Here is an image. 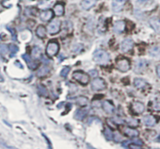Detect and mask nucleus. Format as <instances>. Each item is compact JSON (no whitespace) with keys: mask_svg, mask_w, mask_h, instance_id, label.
<instances>
[{"mask_svg":"<svg viewBox=\"0 0 160 149\" xmlns=\"http://www.w3.org/2000/svg\"><path fill=\"white\" fill-rule=\"evenodd\" d=\"M106 82L102 78H95L92 82V87L95 90H102L106 88Z\"/></svg>","mask_w":160,"mask_h":149,"instance_id":"423d86ee","label":"nucleus"},{"mask_svg":"<svg viewBox=\"0 0 160 149\" xmlns=\"http://www.w3.org/2000/svg\"><path fill=\"white\" fill-rule=\"evenodd\" d=\"M153 109L155 111H160V103H155L153 105Z\"/></svg>","mask_w":160,"mask_h":149,"instance_id":"72a5a7b5","label":"nucleus"},{"mask_svg":"<svg viewBox=\"0 0 160 149\" xmlns=\"http://www.w3.org/2000/svg\"><path fill=\"white\" fill-rule=\"evenodd\" d=\"M38 92L41 95H44V96L47 95V90H46L45 87H43V86L42 85L38 86Z\"/></svg>","mask_w":160,"mask_h":149,"instance_id":"cd10ccee","label":"nucleus"},{"mask_svg":"<svg viewBox=\"0 0 160 149\" xmlns=\"http://www.w3.org/2000/svg\"><path fill=\"white\" fill-rule=\"evenodd\" d=\"M127 2V0H113V9L115 12H120L123 9V5Z\"/></svg>","mask_w":160,"mask_h":149,"instance_id":"9d476101","label":"nucleus"},{"mask_svg":"<svg viewBox=\"0 0 160 149\" xmlns=\"http://www.w3.org/2000/svg\"><path fill=\"white\" fill-rule=\"evenodd\" d=\"M9 49L11 51V56H13V55H15V54L18 51V47L16 46V45H15V44H10L9 47Z\"/></svg>","mask_w":160,"mask_h":149,"instance_id":"393cba45","label":"nucleus"},{"mask_svg":"<svg viewBox=\"0 0 160 149\" xmlns=\"http://www.w3.org/2000/svg\"><path fill=\"white\" fill-rule=\"evenodd\" d=\"M59 50H60V45L58 42L55 41H49L46 47V54L49 57H53L57 55Z\"/></svg>","mask_w":160,"mask_h":149,"instance_id":"7ed1b4c3","label":"nucleus"},{"mask_svg":"<svg viewBox=\"0 0 160 149\" xmlns=\"http://www.w3.org/2000/svg\"><path fill=\"white\" fill-rule=\"evenodd\" d=\"M126 28V23L123 20H118L114 23L113 30L117 34H121L125 30Z\"/></svg>","mask_w":160,"mask_h":149,"instance_id":"6e6552de","label":"nucleus"},{"mask_svg":"<svg viewBox=\"0 0 160 149\" xmlns=\"http://www.w3.org/2000/svg\"><path fill=\"white\" fill-rule=\"evenodd\" d=\"M109 55L103 50H97L93 54V60L99 65H106L109 62Z\"/></svg>","mask_w":160,"mask_h":149,"instance_id":"f257e3e1","label":"nucleus"},{"mask_svg":"<svg viewBox=\"0 0 160 149\" xmlns=\"http://www.w3.org/2000/svg\"><path fill=\"white\" fill-rule=\"evenodd\" d=\"M157 140H158V141H159V142H160V137H158V139H157Z\"/></svg>","mask_w":160,"mask_h":149,"instance_id":"e433bc0d","label":"nucleus"},{"mask_svg":"<svg viewBox=\"0 0 160 149\" xmlns=\"http://www.w3.org/2000/svg\"><path fill=\"white\" fill-rule=\"evenodd\" d=\"M133 142H134L135 144H137V145H139V146L143 145L142 140H140V139H138V138H135L134 140H133Z\"/></svg>","mask_w":160,"mask_h":149,"instance_id":"2f4dec72","label":"nucleus"},{"mask_svg":"<svg viewBox=\"0 0 160 149\" xmlns=\"http://www.w3.org/2000/svg\"><path fill=\"white\" fill-rule=\"evenodd\" d=\"M36 34L40 38H44L46 36V29L42 25H39L36 29Z\"/></svg>","mask_w":160,"mask_h":149,"instance_id":"6ab92c4d","label":"nucleus"},{"mask_svg":"<svg viewBox=\"0 0 160 149\" xmlns=\"http://www.w3.org/2000/svg\"><path fill=\"white\" fill-rule=\"evenodd\" d=\"M53 11L50 10V9H48V10L43 11L42 13L40 14V18L41 20L42 21H49L53 18Z\"/></svg>","mask_w":160,"mask_h":149,"instance_id":"4468645a","label":"nucleus"},{"mask_svg":"<svg viewBox=\"0 0 160 149\" xmlns=\"http://www.w3.org/2000/svg\"><path fill=\"white\" fill-rule=\"evenodd\" d=\"M105 136H106V137L107 138V140H109L113 139V133H112V131H111L109 129H108V128L105 130Z\"/></svg>","mask_w":160,"mask_h":149,"instance_id":"bb28decb","label":"nucleus"},{"mask_svg":"<svg viewBox=\"0 0 160 149\" xmlns=\"http://www.w3.org/2000/svg\"><path fill=\"white\" fill-rule=\"evenodd\" d=\"M54 12L57 16H63L64 13V6L63 4L57 3L54 6Z\"/></svg>","mask_w":160,"mask_h":149,"instance_id":"a211bd4d","label":"nucleus"},{"mask_svg":"<svg viewBox=\"0 0 160 149\" xmlns=\"http://www.w3.org/2000/svg\"><path fill=\"white\" fill-rule=\"evenodd\" d=\"M114 140H116V142H120L122 140V137L120 134H119V133H116V134L115 135Z\"/></svg>","mask_w":160,"mask_h":149,"instance_id":"473e14b6","label":"nucleus"},{"mask_svg":"<svg viewBox=\"0 0 160 149\" xmlns=\"http://www.w3.org/2000/svg\"><path fill=\"white\" fill-rule=\"evenodd\" d=\"M69 72H70V67H68V66H64V67L63 68V69L61 70L60 75H61V76H63V77H66V76L68 75Z\"/></svg>","mask_w":160,"mask_h":149,"instance_id":"a878e982","label":"nucleus"},{"mask_svg":"<svg viewBox=\"0 0 160 149\" xmlns=\"http://www.w3.org/2000/svg\"><path fill=\"white\" fill-rule=\"evenodd\" d=\"M60 26H61V23L59 20H54L49 23V24L48 25L47 30L48 32L50 34H58L60 30Z\"/></svg>","mask_w":160,"mask_h":149,"instance_id":"39448f33","label":"nucleus"},{"mask_svg":"<svg viewBox=\"0 0 160 149\" xmlns=\"http://www.w3.org/2000/svg\"><path fill=\"white\" fill-rule=\"evenodd\" d=\"M148 66V62L144 59H139L136 62L135 64V72L137 73H141L142 71L145 69Z\"/></svg>","mask_w":160,"mask_h":149,"instance_id":"1a4fd4ad","label":"nucleus"},{"mask_svg":"<svg viewBox=\"0 0 160 149\" xmlns=\"http://www.w3.org/2000/svg\"><path fill=\"white\" fill-rule=\"evenodd\" d=\"M98 0H83L81 2V7L85 10H88L96 4Z\"/></svg>","mask_w":160,"mask_h":149,"instance_id":"f8f14e48","label":"nucleus"},{"mask_svg":"<svg viewBox=\"0 0 160 149\" xmlns=\"http://www.w3.org/2000/svg\"><path fill=\"white\" fill-rule=\"evenodd\" d=\"M128 123L130 126H136L138 124V121L137 119H130V121H128Z\"/></svg>","mask_w":160,"mask_h":149,"instance_id":"c756f323","label":"nucleus"},{"mask_svg":"<svg viewBox=\"0 0 160 149\" xmlns=\"http://www.w3.org/2000/svg\"><path fill=\"white\" fill-rule=\"evenodd\" d=\"M149 23L151 27H152L157 33H160V20L158 18H151L149 20Z\"/></svg>","mask_w":160,"mask_h":149,"instance_id":"2eb2a0df","label":"nucleus"},{"mask_svg":"<svg viewBox=\"0 0 160 149\" xmlns=\"http://www.w3.org/2000/svg\"><path fill=\"white\" fill-rule=\"evenodd\" d=\"M102 107L105 112H106L109 114H112L115 111V107L114 105L109 101H105L102 104Z\"/></svg>","mask_w":160,"mask_h":149,"instance_id":"ddd939ff","label":"nucleus"},{"mask_svg":"<svg viewBox=\"0 0 160 149\" xmlns=\"http://www.w3.org/2000/svg\"><path fill=\"white\" fill-rule=\"evenodd\" d=\"M144 123L148 126H153L156 123V119L155 116L151 115H148L144 117Z\"/></svg>","mask_w":160,"mask_h":149,"instance_id":"f3484780","label":"nucleus"},{"mask_svg":"<svg viewBox=\"0 0 160 149\" xmlns=\"http://www.w3.org/2000/svg\"><path fill=\"white\" fill-rule=\"evenodd\" d=\"M116 66L120 72H127L130 68V62L127 58H120L116 61Z\"/></svg>","mask_w":160,"mask_h":149,"instance_id":"20e7f679","label":"nucleus"},{"mask_svg":"<svg viewBox=\"0 0 160 149\" xmlns=\"http://www.w3.org/2000/svg\"><path fill=\"white\" fill-rule=\"evenodd\" d=\"M73 78L78 82H79L82 85L88 84L90 80L89 74H87L83 71H75L73 73Z\"/></svg>","mask_w":160,"mask_h":149,"instance_id":"f03ea898","label":"nucleus"},{"mask_svg":"<svg viewBox=\"0 0 160 149\" xmlns=\"http://www.w3.org/2000/svg\"><path fill=\"white\" fill-rule=\"evenodd\" d=\"M124 133L127 135V137H138L139 132L137 131V129H133L130 127H127L124 129Z\"/></svg>","mask_w":160,"mask_h":149,"instance_id":"dca6fc26","label":"nucleus"},{"mask_svg":"<svg viewBox=\"0 0 160 149\" xmlns=\"http://www.w3.org/2000/svg\"><path fill=\"white\" fill-rule=\"evenodd\" d=\"M42 49L39 47L35 46L32 49L31 51V56L33 57L35 59H38L42 57Z\"/></svg>","mask_w":160,"mask_h":149,"instance_id":"aec40b11","label":"nucleus"},{"mask_svg":"<svg viewBox=\"0 0 160 149\" xmlns=\"http://www.w3.org/2000/svg\"><path fill=\"white\" fill-rule=\"evenodd\" d=\"M134 47V41L130 38L123 40L121 43V50L123 52H127Z\"/></svg>","mask_w":160,"mask_h":149,"instance_id":"0eeeda50","label":"nucleus"},{"mask_svg":"<svg viewBox=\"0 0 160 149\" xmlns=\"http://www.w3.org/2000/svg\"><path fill=\"white\" fill-rule=\"evenodd\" d=\"M134 86H135L136 87H137V88L139 89H141V88H144V87L146 86V82L144 81V80H142V79L141 78H136L134 79Z\"/></svg>","mask_w":160,"mask_h":149,"instance_id":"412c9836","label":"nucleus"},{"mask_svg":"<svg viewBox=\"0 0 160 149\" xmlns=\"http://www.w3.org/2000/svg\"><path fill=\"white\" fill-rule=\"evenodd\" d=\"M156 71H157V74H158V76H159L160 78V65H158V66H157Z\"/></svg>","mask_w":160,"mask_h":149,"instance_id":"f704fd0d","label":"nucleus"},{"mask_svg":"<svg viewBox=\"0 0 160 149\" xmlns=\"http://www.w3.org/2000/svg\"><path fill=\"white\" fill-rule=\"evenodd\" d=\"M77 102L78 103V105H81L82 107H85V105L88 104V98L85 96H80L77 98Z\"/></svg>","mask_w":160,"mask_h":149,"instance_id":"5701e85b","label":"nucleus"},{"mask_svg":"<svg viewBox=\"0 0 160 149\" xmlns=\"http://www.w3.org/2000/svg\"><path fill=\"white\" fill-rule=\"evenodd\" d=\"M146 1H148V0H137V2H138L139 3H142V2H146Z\"/></svg>","mask_w":160,"mask_h":149,"instance_id":"c9c22d12","label":"nucleus"},{"mask_svg":"<svg viewBox=\"0 0 160 149\" xmlns=\"http://www.w3.org/2000/svg\"><path fill=\"white\" fill-rule=\"evenodd\" d=\"M87 115V111L84 109H79L76 112L75 115H74V117L76 118L78 120H82L85 117V115Z\"/></svg>","mask_w":160,"mask_h":149,"instance_id":"4be33fe9","label":"nucleus"},{"mask_svg":"<svg viewBox=\"0 0 160 149\" xmlns=\"http://www.w3.org/2000/svg\"><path fill=\"white\" fill-rule=\"evenodd\" d=\"M132 110L135 113L141 114L144 111V105L140 101H135L132 105Z\"/></svg>","mask_w":160,"mask_h":149,"instance_id":"9b49d317","label":"nucleus"},{"mask_svg":"<svg viewBox=\"0 0 160 149\" xmlns=\"http://www.w3.org/2000/svg\"><path fill=\"white\" fill-rule=\"evenodd\" d=\"M8 51V47L6 45H4V44H2V45H0V51L2 52V53L5 54Z\"/></svg>","mask_w":160,"mask_h":149,"instance_id":"c85d7f7f","label":"nucleus"},{"mask_svg":"<svg viewBox=\"0 0 160 149\" xmlns=\"http://www.w3.org/2000/svg\"><path fill=\"white\" fill-rule=\"evenodd\" d=\"M49 72V69L47 66H42V68L38 70V76H45V75H47Z\"/></svg>","mask_w":160,"mask_h":149,"instance_id":"b1692460","label":"nucleus"},{"mask_svg":"<svg viewBox=\"0 0 160 149\" xmlns=\"http://www.w3.org/2000/svg\"><path fill=\"white\" fill-rule=\"evenodd\" d=\"M88 74H89V76H92V77H96L98 76V71L95 69H92L88 72Z\"/></svg>","mask_w":160,"mask_h":149,"instance_id":"7c9ffc66","label":"nucleus"}]
</instances>
